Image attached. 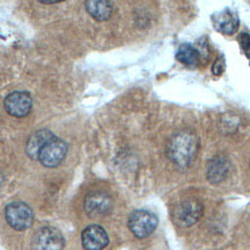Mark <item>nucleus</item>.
Here are the masks:
<instances>
[{"label":"nucleus","instance_id":"obj_1","mask_svg":"<svg viewBox=\"0 0 250 250\" xmlns=\"http://www.w3.org/2000/svg\"><path fill=\"white\" fill-rule=\"evenodd\" d=\"M199 147L198 138L188 130H182L172 136L167 145L169 159L180 169L188 168L194 160Z\"/></svg>","mask_w":250,"mask_h":250},{"label":"nucleus","instance_id":"obj_2","mask_svg":"<svg viewBox=\"0 0 250 250\" xmlns=\"http://www.w3.org/2000/svg\"><path fill=\"white\" fill-rule=\"evenodd\" d=\"M157 224V217L147 210H135L128 218L129 229L138 238H145L150 235L155 230Z\"/></svg>","mask_w":250,"mask_h":250},{"label":"nucleus","instance_id":"obj_3","mask_svg":"<svg viewBox=\"0 0 250 250\" xmlns=\"http://www.w3.org/2000/svg\"><path fill=\"white\" fill-rule=\"evenodd\" d=\"M5 217L7 223L16 230H24L33 223L32 209L21 201L8 204L5 209Z\"/></svg>","mask_w":250,"mask_h":250},{"label":"nucleus","instance_id":"obj_4","mask_svg":"<svg viewBox=\"0 0 250 250\" xmlns=\"http://www.w3.org/2000/svg\"><path fill=\"white\" fill-rule=\"evenodd\" d=\"M64 238L62 232L50 226L39 229L32 239V250H62Z\"/></svg>","mask_w":250,"mask_h":250},{"label":"nucleus","instance_id":"obj_5","mask_svg":"<svg viewBox=\"0 0 250 250\" xmlns=\"http://www.w3.org/2000/svg\"><path fill=\"white\" fill-rule=\"evenodd\" d=\"M66 152V143L62 139L55 136L41 149L38 155V160L43 166L54 168L59 166L63 161Z\"/></svg>","mask_w":250,"mask_h":250},{"label":"nucleus","instance_id":"obj_6","mask_svg":"<svg viewBox=\"0 0 250 250\" xmlns=\"http://www.w3.org/2000/svg\"><path fill=\"white\" fill-rule=\"evenodd\" d=\"M203 214V206L196 199H187L179 203L173 212L175 223L181 227L194 225Z\"/></svg>","mask_w":250,"mask_h":250},{"label":"nucleus","instance_id":"obj_7","mask_svg":"<svg viewBox=\"0 0 250 250\" xmlns=\"http://www.w3.org/2000/svg\"><path fill=\"white\" fill-rule=\"evenodd\" d=\"M4 107L14 117H24L31 111L32 99L27 92L16 91L5 98Z\"/></svg>","mask_w":250,"mask_h":250},{"label":"nucleus","instance_id":"obj_8","mask_svg":"<svg viewBox=\"0 0 250 250\" xmlns=\"http://www.w3.org/2000/svg\"><path fill=\"white\" fill-rule=\"evenodd\" d=\"M86 213L91 217H101L107 215L112 208L110 196L103 191H93L86 195L84 200Z\"/></svg>","mask_w":250,"mask_h":250},{"label":"nucleus","instance_id":"obj_9","mask_svg":"<svg viewBox=\"0 0 250 250\" xmlns=\"http://www.w3.org/2000/svg\"><path fill=\"white\" fill-rule=\"evenodd\" d=\"M81 241L86 250H102L108 244V236L104 228L91 225L82 231Z\"/></svg>","mask_w":250,"mask_h":250},{"label":"nucleus","instance_id":"obj_10","mask_svg":"<svg viewBox=\"0 0 250 250\" xmlns=\"http://www.w3.org/2000/svg\"><path fill=\"white\" fill-rule=\"evenodd\" d=\"M230 172V161L225 155H216L209 160L206 170L207 180L217 185L225 181Z\"/></svg>","mask_w":250,"mask_h":250},{"label":"nucleus","instance_id":"obj_11","mask_svg":"<svg viewBox=\"0 0 250 250\" xmlns=\"http://www.w3.org/2000/svg\"><path fill=\"white\" fill-rule=\"evenodd\" d=\"M214 27L223 34H233L239 25L238 15L235 11L226 8L212 16Z\"/></svg>","mask_w":250,"mask_h":250},{"label":"nucleus","instance_id":"obj_12","mask_svg":"<svg viewBox=\"0 0 250 250\" xmlns=\"http://www.w3.org/2000/svg\"><path fill=\"white\" fill-rule=\"evenodd\" d=\"M55 137V135L47 130L41 129L32 133L26 141L25 152L31 159H38V155L44 146Z\"/></svg>","mask_w":250,"mask_h":250},{"label":"nucleus","instance_id":"obj_13","mask_svg":"<svg viewBox=\"0 0 250 250\" xmlns=\"http://www.w3.org/2000/svg\"><path fill=\"white\" fill-rule=\"evenodd\" d=\"M85 8L88 14L99 21H107L113 12L111 2L104 0H90L85 2Z\"/></svg>","mask_w":250,"mask_h":250},{"label":"nucleus","instance_id":"obj_14","mask_svg":"<svg viewBox=\"0 0 250 250\" xmlns=\"http://www.w3.org/2000/svg\"><path fill=\"white\" fill-rule=\"evenodd\" d=\"M176 59L188 66H195L199 62L200 53L199 51L188 43H184L180 45L176 52Z\"/></svg>","mask_w":250,"mask_h":250},{"label":"nucleus","instance_id":"obj_15","mask_svg":"<svg viewBox=\"0 0 250 250\" xmlns=\"http://www.w3.org/2000/svg\"><path fill=\"white\" fill-rule=\"evenodd\" d=\"M241 49L248 59H250V35L248 33L242 32L237 37Z\"/></svg>","mask_w":250,"mask_h":250},{"label":"nucleus","instance_id":"obj_16","mask_svg":"<svg viewBox=\"0 0 250 250\" xmlns=\"http://www.w3.org/2000/svg\"><path fill=\"white\" fill-rule=\"evenodd\" d=\"M224 69H225V61H224V58L222 57H219L213 63L212 65V72L213 74L219 76L221 75L223 72H224Z\"/></svg>","mask_w":250,"mask_h":250},{"label":"nucleus","instance_id":"obj_17","mask_svg":"<svg viewBox=\"0 0 250 250\" xmlns=\"http://www.w3.org/2000/svg\"><path fill=\"white\" fill-rule=\"evenodd\" d=\"M3 180H4V177H3V174H2V172L0 170V187H1L2 183H3Z\"/></svg>","mask_w":250,"mask_h":250},{"label":"nucleus","instance_id":"obj_18","mask_svg":"<svg viewBox=\"0 0 250 250\" xmlns=\"http://www.w3.org/2000/svg\"><path fill=\"white\" fill-rule=\"evenodd\" d=\"M249 165H250V162H249Z\"/></svg>","mask_w":250,"mask_h":250}]
</instances>
